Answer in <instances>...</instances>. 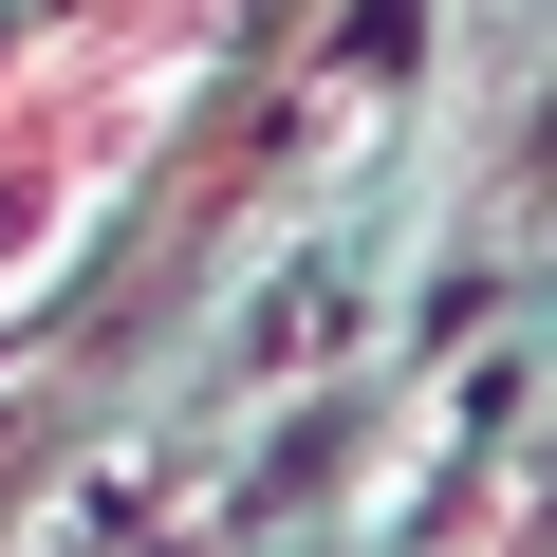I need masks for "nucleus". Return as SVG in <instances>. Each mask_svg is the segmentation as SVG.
<instances>
[{
  "label": "nucleus",
  "mask_w": 557,
  "mask_h": 557,
  "mask_svg": "<svg viewBox=\"0 0 557 557\" xmlns=\"http://www.w3.org/2000/svg\"><path fill=\"white\" fill-rule=\"evenodd\" d=\"M149 94H168V57H149V38H112V75H75V94H20V112H0V298H20V278L94 223V186L131 168Z\"/></svg>",
  "instance_id": "obj_1"
}]
</instances>
